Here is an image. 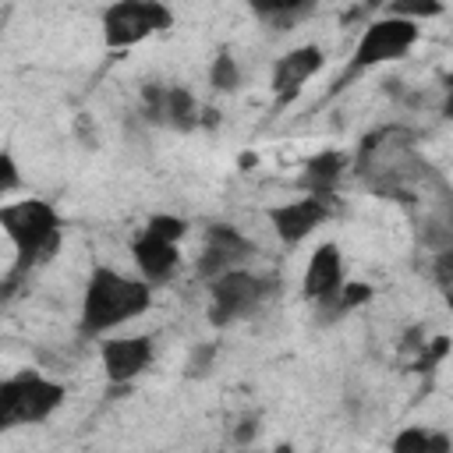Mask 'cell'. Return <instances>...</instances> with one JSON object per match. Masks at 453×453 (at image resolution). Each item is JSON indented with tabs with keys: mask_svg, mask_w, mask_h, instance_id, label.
<instances>
[{
	"mask_svg": "<svg viewBox=\"0 0 453 453\" xmlns=\"http://www.w3.org/2000/svg\"><path fill=\"white\" fill-rule=\"evenodd\" d=\"M435 280L442 283V290L449 294V304H453V248L439 255V262H435Z\"/></svg>",
	"mask_w": 453,
	"mask_h": 453,
	"instance_id": "cell-22",
	"label": "cell"
},
{
	"mask_svg": "<svg viewBox=\"0 0 453 453\" xmlns=\"http://www.w3.org/2000/svg\"><path fill=\"white\" fill-rule=\"evenodd\" d=\"M60 400H64V389L57 382L39 379L35 372H21L18 379H7L0 386V421L7 428L21 421H42Z\"/></svg>",
	"mask_w": 453,
	"mask_h": 453,
	"instance_id": "cell-4",
	"label": "cell"
},
{
	"mask_svg": "<svg viewBox=\"0 0 453 453\" xmlns=\"http://www.w3.org/2000/svg\"><path fill=\"white\" fill-rule=\"evenodd\" d=\"M319 67H322V50L319 46H301V50L287 53L273 71V88L280 92V103H287Z\"/></svg>",
	"mask_w": 453,
	"mask_h": 453,
	"instance_id": "cell-11",
	"label": "cell"
},
{
	"mask_svg": "<svg viewBox=\"0 0 453 453\" xmlns=\"http://www.w3.org/2000/svg\"><path fill=\"white\" fill-rule=\"evenodd\" d=\"M152 361V340L149 336H131V340H110L103 347V365L113 382H127L138 372H145Z\"/></svg>",
	"mask_w": 453,
	"mask_h": 453,
	"instance_id": "cell-10",
	"label": "cell"
},
{
	"mask_svg": "<svg viewBox=\"0 0 453 453\" xmlns=\"http://www.w3.org/2000/svg\"><path fill=\"white\" fill-rule=\"evenodd\" d=\"M248 255H251V244H248L237 230H230V226H212L209 237H205V251H202V258H198V273L219 280L223 273H230V265L244 262Z\"/></svg>",
	"mask_w": 453,
	"mask_h": 453,
	"instance_id": "cell-8",
	"label": "cell"
},
{
	"mask_svg": "<svg viewBox=\"0 0 453 453\" xmlns=\"http://www.w3.org/2000/svg\"><path fill=\"white\" fill-rule=\"evenodd\" d=\"M212 343H205V347H198L195 354H191V361H188V375H202V372H209V361H212Z\"/></svg>",
	"mask_w": 453,
	"mask_h": 453,
	"instance_id": "cell-23",
	"label": "cell"
},
{
	"mask_svg": "<svg viewBox=\"0 0 453 453\" xmlns=\"http://www.w3.org/2000/svg\"><path fill=\"white\" fill-rule=\"evenodd\" d=\"M163 124L177 127V131H191L198 124V106L191 99L188 88H170L166 92V113H163Z\"/></svg>",
	"mask_w": 453,
	"mask_h": 453,
	"instance_id": "cell-15",
	"label": "cell"
},
{
	"mask_svg": "<svg viewBox=\"0 0 453 453\" xmlns=\"http://www.w3.org/2000/svg\"><path fill=\"white\" fill-rule=\"evenodd\" d=\"M326 216H329V198H301V202H294V205H280V209L269 212L276 234H280L287 244H294V241H301L304 234H311Z\"/></svg>",
	"mask_w": 453,
	"mask_h": 453,
	"instance_id": "cell-9",
	"label": "cell"
},
{
	"mask_svg": "<svg viewBox=\"0 0 453 453\" xmlns=\"http://www.w3.org/2000/svg\"><path fill=\"white\" fill-rule=\"evenodd\" d=\"M273 290L269 280H255L248 273H223L216 283H212V322L223 326L244 311H251L265 294Z\"/></svg>",
	"mask_w": 453,
	"mask_h": 453,
	"instance_id": "cell-7",
	"label": "cell"
},
{
	"mask_svg": "<svg viewBox=\"0 0 453 453\" xmlns=\"http://www.w3.org/2000/svg\"><path fill=\"white\" fill-rule=\"evenodd\" d=\"M442 7L439 4H393L389 14L393 18H403V14H439Z\"/></svg>",
	"mask_w": 453,
	"mask_h": 453,
	"instance_id": "cell-24",
	"label": "cell"
},
{
	"mask_svg": "<svg viewBox=\"0 0 453 453\" xmlns=\"http://www.w3.org/2000/svg\"><path fill=\"white\" fill-rule=\"evenodd\" d=\"M237 81H241V74H237L234 57H230V53H219L216 64H212V85H216L219 92H234Z\"/></svg>",
	"mask_w": 453,
	"mask_h": 453,
	"instance_id": "cell-19",
	"label": "cell"
},
{
	"mask_svg": "<svg viewBox=\"0 0 453 453\" xmlns=\"http://www.w3.org/2000/svg\"><path fill=\"white\" fill-rule=\"evenodd\" d=\"M446 350H449V340H446V336H435V340L421 350L418 372H432V365H435V361H442V357H446Z\"/></svg>",
	"mask_w": 453,
	"mask_h": 453,
	"instance_id": "cell-21",
	"label": "cell"
},
{
	"mask_svg": "<svg viewBox=\"0 0 453 453\" xmlns=\"http://www.w3.org/2000/svg\"><path fill=\"white\" fill-rule=\"evenodd\" d=\"M255 11H258L265 21H273L276 28H290L297 18L311 14V4H258Z\"/></svg>",
	"mask_w": 453,
	"mask_h": 453,
	"instance_id": "cell-17",
	"label": "cell"
},
{
	"mask_svg": "<svg viewBox=\"0 0 453 453\" xmlns=\"http://www.w3.org/2000/svg\"><path fill=\"white\" fill-rule=\"evenodd\" d=\"M170 21H173L170 11L159 4H117L103 18L106 46H131V42L152 35L156 28H166Z\"/></svg>",
	"mask_w": 453,
	"mask_h": 453,
	"instance_id": "cell-5",
	"label": "cell"
},
{
	"mask_svg": "<svg viewBox=\"0 0 453 453\" xmlns=\"http://www.w3.org/2000/svg\"><path fill=\"white\" fill-rule=\"evenodd\" d=\"M134 262H138V269L149 280H166L173 273V265H177V248L170 241H163V237H156V234L145 230L134 241Z\"/></svg>",
	"mask_w": 453,
	"mask_h": 453,
	"instance_id": "cell-13",
	"label": "cell"
},
{
	"mask_svg": "<svg viewBox=\"0 0 453 453\" xmlns=\"http://www.w3.org/2000/svg\"><path fill=\"white\" fill-rule=\"evenodd\" d=\"M368 297H372V290H368L365 283H347V287H340V294H333L326 304H329L333 315H343V311H350L354 304H365Z\"/></svg>",
	"mask_w": 453,
	"mask_h": 453,
	"instance_id": "cell-18",
	"label": "cell"
},
{
	"mask_svg": "<svg viewBox=\"0 0 453 453\" xmlns=\"http://www.w3.org/2000/svg\"><path fill=\"white\" fill-rule=\"evenodd\" d=\"M393 453H449V439L425 428H403L393 442Z\"/></svg>",
	"mask_w": 453,
	"mask_h": 453,
	"instance_id": "cell-16",
	"label": "cell"
},
{
	"mask_svg": "<svg viewBox=\"0 0 453 453\" xmlns=\"http://www.w3.org/2000/svg\"><path fill=\"white\" fill-rule=\"evenodd\" d=\"M234 435H237V442H248V439L255 435V421H251V418H248V421H241V428H237Z\"/></svg>",
	"mask_w": 453,
	"mask_h": 453,
	"instance_id": "cell-26",
	"label": "cell"
},
{
	"mask_svg": "<svg viewBox=\"0 0 453 453\" xmlns=\"http://www.w3.org/2000/svg\"><path fill=\"white\" fill-rule=\"evenodd\" d=\"M0 223L7 226L11 241L21 251V265L42 258L60 241L57 237V212L46 202H18V205H7L0 212Z\"/></svg>",
	"mask_w": 453,
	"mask_h": 453,
	"instance_id": "cell-3",
	"label": "cell"
},
{
	"mask_svg": "<svg viewBox=\"0 0 453 453\" xmlns=\"http://www.w3.org/2000/svg\"><path fill=\"white\" fill-rule=\"evenodd\" d=\"M145 230H149V234H156V237H163V241H170V244H173V241H177V237H180V234H184V230H188V226H184V219H177V216H152V219H149V226H145Z\"/></svg>",
	"mask_w": 453,
	"mask_h": 453,
	"instance_id": "cell-20",
	"label": "cell"
},
{
	"mask_svg": "<svg viewBox=\"0 0 453 453\" xmlns=\"http://www.w3.org/2000/svg\"><path fill=\"white\" fill-rule=\"evenodd\" d=\"M340 170H343V156L340 152H322V156H315L304 166L301 188H308L311 198H333V188L340 180Z\"/></svg>",
	"mask_w": 453,
	"mask_h": 453,
	"instance_id": "cell-14",
	"label": "cell"
},
{
	"mask_svg": "<svg viewBox=\"0 0 453 453\" xmlns=\"http://www.w3.org/2000/svg\"><path fill=\"white\" fill-rule=\"evenodd\" d=\"M149 308V287L127 276H117L113 269H96L85 290V329L103 333L110 326L127 322L131 315Z\"/></svg>",
	"mask_w": 453,
	"mask_h": 453,
	"instance_id": "cell-2",
	"label": "cell"
},
{
	"mask_svg": "<svg viewBox=\"0 0 453 453\" xmlns=\"http://www.w3.org/2000/svg\"><path fill=\"white\" fill-rule=\"evenodd\" d=\"M421 159L414 156L411 134L403 127H379L361 142L357 173L382 195H403L411 180L421 173Z\"/></svg>",
	"mask_w": 453,
	"mask_h": 453,
	"instance_id": "cell-1",
	"label": "cell"
},
{
	"mask_svg": "<svg viewBox=\"0 0 453 453\" xmlns=\"http://www.w3.org/2000/svg\"><path fill=\"white\" fill-rule=\"evenodd\" d=\"M336 290H340V251L333 244H322L304 269V294L329 301Z\"/></svg>",
	"mask_w": 453,
	"mask_h": 453,
	"instance_id": "cell-12",
	"label": "cell"
},
{
	"mask_svg": "<svg viewBox=\"0 0 453 453\" xmlns=\"http://www.w3.org/2000/svg\"><path fill=\"white\" fill-rule=\"evenodd\" d=\"M414 39H418V28H414V21H407V18H386V21H375V25L361 35V42H357L354 71L407 53V50L414 46Z\"/></svg>",
	"mask_w": 453,
	"mask_h": 453,
	"instance_id": "cell-6",
	"label": "cell"
},
{
	"mask_svg": "<svg viewBox=\"0 0 453 453\" xmlns=\"http://www.w3.org/2000/svg\"><path fill=\"white\" fill-rule=\"evenodd\" d=\"M0 173H4V180H0V188H4V191H11V188L18 184V173H14V159H11L7 152L0 156Z\"/></svg>",
	"mask_w": 453,
	"mask_h": 453,
	"instance_id": "cell-25",
	"label": "cell"
},
{
	"mask_svg": "<svg viewBox=\"0 0 453 453\" xmlns=\"http://www.w3.org/2000/svg\"><path fill=\"white\" fill-rule=\"evenodd\" d=\"M446 117H453V78H449V99H446Z\"/></svg>",
	"mask_w": 453,
	"mask_h": 453,
	"instance_id": "cell-27",
	"label": "cell"
}]
</instances>
